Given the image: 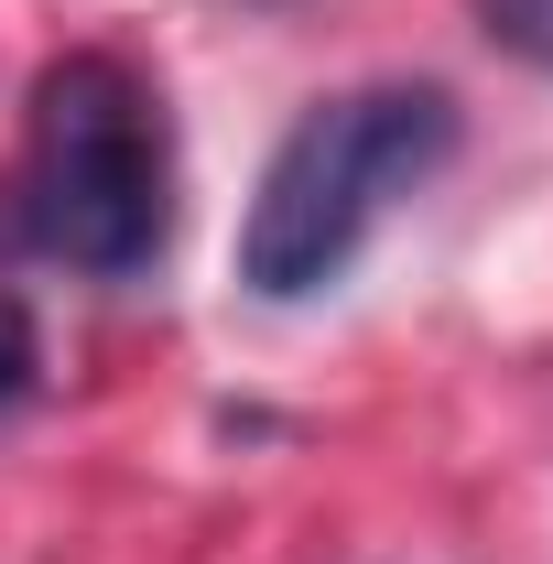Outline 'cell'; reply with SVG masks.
Returning <instances> with one entry per match:
<instances>
[{
  "mask_svg": "<svg viewBox=\"0 0 553 564\" xmlns=\"http://www.w3.org/2000/svg\"><path fill=\"white\" fill-rule=\"evenodd\" d=\"M478 33L510 55V66L553 76V0H478Z\"/></svg>",
  "mask_w": 553,
  "mask_h": 564,
  "instance_id": "obj_3",
  "label": "cell"
},
{
  "mask_svg": "<svg viewBox=\"0 0 553 564\" xmlns=\"http://www.w3.org/2000/svg\"><path fill=\"white\" fill-rule=\"evenodd\" d=\"M445 152H456V98L445 87L380 76V87L315 98L282 131V152L261 163V196L239 217V282L261 304H304V293L347 282L369 228L402 207L423 174H445Z\"/></svg>",
  "mask_w": 553,
  "mask_h": 564,
  "instance_id": "obj_2",
  "label": "cell"
},
{
  "mask_svg": "<svg viewBox=\"0 0 553 564\" xmlns=\"http://www.w3.org/2000/svg\"><path fill=\"white\" fill-rule=\"evenodd\" d=\"M33 369H44V337H33V304L22 293H0V413L33 391Z\"/></svg>",
  "mask_w": 553,
  "mask_h": 564,
  "instance_id": "obj_4",
  "label": "cell"
},
{
  "mask_svg": "<svg viewBox=\"0 0 553 564\" xmlns=\"http://www.w3.org/2000/svg\"><path fill=\"white\" fill-rule=\"evenodd\" d=\"M174 239V131L152 76L120 55H66L33 76L22 163L0 174V250L131 282Z\"/></svg>",
  "mask_w": 553,
  "mask_h": 564,
  "instance_id": "obj_1",
  "label": "cell"
}]
</instances>
